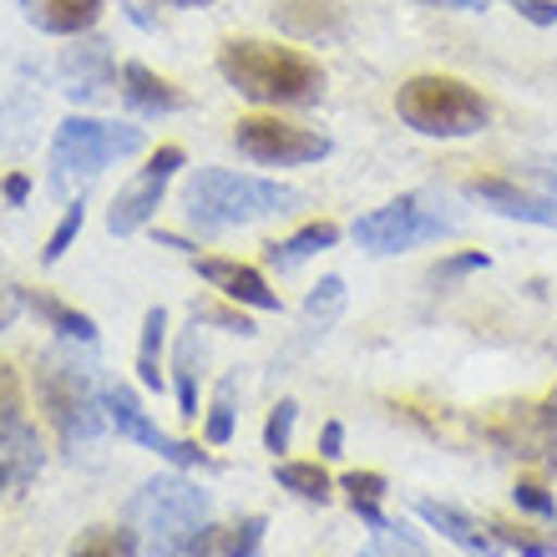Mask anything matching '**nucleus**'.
<instances>
[{"mask_svg": "<svg viewBox=\"0 0 557 557\" xmlns=\"http://www.w3.org/2000/svg\"><path fill=\"white\" fill-rule=\"evenodd\" d=\"M91 345H76V339H57L36 355V400H41L46 421L57 431L61 451L76 446H91V441L107 431V385L97 381V360H91Z\"/></svg>", "mask_w": 557, "mask_h": 557, "instance_id": "1", "label": "nucleus"}, {"mask_svg": "<svg viewBox=\"0 0 557 557\" xmlns=\"http://www.w3.org/2000/svg\"><path fill=\"white\" fill-rule=\"evenodd\" d=\"M219 76L259 107H314L324 97V66L299 46L234 36L219 51Z\"/></svg>", "mask_w": 557, "mask_h": 557, "instance_id": "2", "label": "nucleus"}, {"mask_svg": "<svg viewBox=\"0 0 557 557\" xmlns=\"http://www.w3.org/2000/svg\"><path fill=\"white\" fill-rule=\"evenodd\" d=\"M188 203V223L198 234H228L244 223H259L269 213H289L305 203V193L274 177H253V173H234V168H198L183 188Z\"/></svg>", "mask_w": 557, "mask_h": 557, "instance_id": "3", "label": "nucleus"}, {"mask_svg": "<svg viewBox=\"0 0 557 557\" xmlns=\"http://www.w3.org/2000/svg\"><path fill=\"white\" fill-rule=\"evenodd\" d=\"M127 517H133L147 557H188L193 537L213 517V497L198 482H183V476H152V482L137 486Z\"/></svg>", "mask_w": 557, "mask_h": 557, "instance_id": "4", "label": "nucleus"}, {"mask_svg": "<svg viewBox=\"0 0 557 557\" xmlns=\"http://www.w3.org/2000/svg\"><path fill=\"white\" fill-rule=\"evenodd\" d=\"M396 117L421 137H441V143H456V137H476L492 122V107L482 102V91L467 87L461 76H411L400 82L396 91Z\"/></svg>", "mask_w": 557, "mask_h": 557, "instance_id": "5", "label": "nucleus"}, {"mask_svg": "<svg viewBox=\"0 0 557 557\" xmlns=\"http://www.w3.org/2000/svg\"><path fill=\"white\" fill-rule=\"evenodd\" d=\"M143 147H147V137L133 122H102V117L72 112V117L57 127V137H51V183H57V188L91 183L102 168H112V162H122V158H137Z\"/></svg>", "mask_w": 557, "mask_h": 557, "instance_id": "6", "label": "nucleus"}, {"mask_svg": "<svg viewBox=\"0 0 557 557\" xmlns=\"http://www.w3.org/2000/svg\"><path fill=\"white\" fill-rule=\"evenodd\" d=\"M461 228V213H446L436 193H400L391 203L370 208L355 219V244L366 253H411L421 244H436V238H451Z\"/></svg>", "mask_w": 557, "mask_h": 557, "instance_id": "7", "label": "nucleus"}, {"mask_svg": "<svg viewBox=\"0 0 557 557\" xmlns=\"http://www.w3.org/2000/svg\"><path fill=\"white\" fill-rule=\"evenodd\" d=\"M234 147L238 158L259 162V168H305V162H324L335 152V143L314 127L284 117H238L234 122Z\"/></svg>", "mask_w": 557, "mask_h": 557, "instance_id": "8", "label": "nucleus"}, {"mask_svg": "<svg viewBox=\"0 0 557 557\" xmlns=\"http://www.w3.org/2000/svg\"><path fill=\"white\" fill-rule=\"evenodd\" d=\"M41 436L26 416V396H21V375L15 366L0 360V467L11 476V486H30L41 476Z\"/></svg>", "mask_w": 557, "mask_h": 557, "instance_id": "9", "label": "nucleus"}, {"mask_svg": "<svg viewBox=\"0 0 557 557\" xmlns=\"http://www.w3.org/2000/svg\"><path fill=\"white\" fill-rule=\"evenodd\" d=\"M102 400H107V425H117L122 441H137V446H147L152 456L173 461V467H213V456H208V451H198L193 441L168 436V431H162V425L143 411V400H137L133 385H122V381L107 385Z\"/></svg>", "mask_w": 557, "mask_h": 557, "instance_id": "10", "label": "nucleus"}, {"mask_svg": "<svg viewBox=\"0 0 557 557\" xmlns=\"http://www.w3.org/2000/svg\"><path fill=\"white\" fill-rule=\"evenodd\" d=\"M183 147H158L152 158H147V168L127 183V188L112 198V208H107V228L117 238H127V234H137V228H147L152 223V213L162 208V198H168V183H173V173L183 168Z\"/></svg>", "mask_w": 557, "mask_h": 557, "instance_id": "11", "label": "nucleus"}, {"mask_svg": "<svg viewBox=\"0 0 557 557\" xmlns=\"http://www.w3.org/2000/svg\"><path fill=\"white\" fill-rule=\"evenodd\" d=\"M345 299H350V289H345V278H339V274H324L320 284L309 289L305 309H299V330H294V339L274 355V366H269V381L289 375L299 360H309V355H314V345H320V339L339 324V314H345Z\"/></svg>", "mask_w": 557, "mask_h": 557, "instance_id": "12", "label": "nucleus"}, {"mask_svg": "<svg viewBox=\"0 0 557 557\" xmlns=\"http://www.w3.org/2000/svg\"><path fill=\"white\" fill-rule=\"evenodd\" d=\"M486 436L507 446L512 456H537L557 461V391L543 406H502L497 421L486 425Z\"/></svg>", "mask_w": 557, "mask_h": 557, "instance_id": "13", "label": "nucleus"}, {"mask_svg": "<svg viewBox=\"0 0 557 557\" xmlns=\"http://www.w3.org/2000/svg\"><path fill=\"white\" fill-rule=\"evenodd\" d=\"M57 82H61V91L72 97L76 107H91V102H107L112 91H117V61H112V46L107 41H76V46H66L61 51V61H57Z\"/></svg>", "mask_w": 557, "mask_h": 557, "instance_id": "14", "label": "nucleus"}, {"mask_svg": "<svg viewBox=\"0 0 557 557\" xmlns=\"http://www.w3.org/2000/svg\"><path fill=\"white\" fill-rule=\"evenodd\" d=\"M461 193L476 198L482 208H492V213H502V219L532 223V228H553L557 234V198H547V193H528L522 183H512V177L476 173V177L461 183Z\"/></svg>", "mask_w": 557, "mask_h": 557, "instance_id": "15", "label": "nucleus"}, {"mask_svg": "<svg viewBox=\"0 0 557 557\" xmlns=\"http://www.w3.org/2000/svg\"><path fill=\"white\" fill-rule=\"evenodd\" d=\"M269 21L294 41H345L350 30L345 0H274Z\"/></svg>", "mask_w": 557, "mask_h": 557, "instance_id": "16", "label": "nucleus"}, {"mask_svg": "<svg viewBox=\"0 0 557 557\" xmlns=\"http://www.w3.org/2000/svg\"><path fill=\"white\" fill-rule=\"evenodd\" d=\"M198 278L213 284L223 299H234L244 309H259V314H278V294L269 289V278L259 269L238 264V259H198Z\"/></svg>", "mask_w": 557, "mask_h": 557, "instance_id": "17", "label": "nucleus"}, {"mask_svg": "<svg viewBox=\"0 0 557 557\" xmlns=\"http://www.w3.org/2000/svg\"><path fill=\"white\" fill-rule=\"evenodd\" d=\"M117 91L137 117H173V112H188V91L177 87V82H168V76H158L152 66H143V61H127V66H122Z\"/></svg>", "mask_w": 557, "mask_h": 557, "instance_id": "18", "label": "nucleus"}, {"mask_svg": "<svg viewBox=\"0 0 557 557\" xmlns=\"http://www.w3.org/2000/svg\"><path fill=\"white\" fill-rule=\"evenodd\" d=\"M416 517H421L425 528H436L446 543H456L461 553H471V557H497L502 553V543L492 537V528H486V522H476V517H467L461 507H451V502L421 497V502H416Z\"/></svg>", "mask_w": 557, "mask_h": 557, "instance_id": "19", "label": "nucleus"}, {"mask_svg": "<svg viewBox=\"0 0 557 557\" xmlns=\"http://www.w3.org/2000/svg\"><path fill=\"white\" fill-rule=\"evenodd\" d=\"M26 26L46 30V36H87L102 21L107 0H15Z\"/></svg>", "mask_w": 557, "mask_h": 557, "instance_id": "20", "label": "nucleus"}, {"mask_svg": "<svg viewBox=\"0 0 557 557\" xmlns=\"http://www.w3.org/2000/svg\"><path fill=\"white\" fill-rule=\"evenodd\" d=\"M264 517H238V522H228V528H213L208 522L198 537H193L188 557H259V547H264Z\"/></svg>", "mask_w": 557, "mask_h": 557, "instance_id": "21", "label": "nucleus"}, {"mask_svg": "<svg viewBox=\"0 0 557 557\" xmlns=\"http://www.w3.org/2000/svg\"><path fill=\"white\" fill-rule=\"evenodd\" d=\"M335 244H339V228H335V223H305L299 234L269 244L264 259H269V269H274V274H294V269H305L314 253L335 249Z\"/></svg>", "mask_w": 557, "mask_h": 557, "instance_id": "22", "label": "nucleus"}, {"mask_svg": "<svg viewBox=\"0 0 557 557\" xmlns=\"http://www.w3.org/2000/svg\"><path fill=\"white\" fill-rule=\"evenodd\" d=\"M198 366H203V335H198V320H193V330L173 350V391L183 421H198Z\"/></svg>", "mask_w": 557, "mask_h": 557, "instance_id": "23", "label": "nucleus"}, {"mask_svg": "<svg viewBox=\"0 0 557 557\" xmlns=\"http://www.w3.org/2000/svg\"><path fill=\"white\" fill-rule=\"evenodd\" d=\"M21 305H26L30 314H41V320L51 324L61 339H76V345H97V320H91V314H82V309L61 305V299H51V294H21Z\"/></svg>", "mask_w": 557, "mask_h": 557, "instance_id": "24", "label": "nucleus"}, {"mask_svg": "<svg viewBox=\"0 0 557 557\" xmlns=\"http://www.w3.org/2000/svg\"><path fill=\"white\" fill-rule=\"evenodd\" d=\"M162 339H168V309L152 305L143 314V339H137V381H143V391H162Z\"/></svg>", "mask_w": 557, "mask_h": 557, "instance_id": "25", "label": "nucleus"}, {"mask_svg": "<svg viewBox=\"0 0 557 557\" xmlns=\"http://www.w3.org/2000/svg\"><path fill=\"white\" fill-rule=\"evenodd\" d=\"M36 117H41V102L30 91H11V102L0 107V147L5 152H26L36 143Z\"/></svg>", "mask_w": 557, "mask_h": 557, "instance_id": "26", "label": "nucleus"}, {"mask_svg": "<svg viewBox=\"0 0 557 557\" xmlns=\"http://www.w3.org/2000/svg\"><path fill=\"white\" fill-rule=\"evenodd\" d=\"M345 492H350V507H355V517H360V522H366V528H381V522H391V517H385V476L381 471H350V476H345Z\"/></svg>", "mask_w": 557, "mask_h": 557, "instance_id": "27", "label": "nucleus"}, {"mask_svg": "<svg viewBox=\"0 0 557 557\" xmlns=\"http://www.w3.org/2000/svg\"><path fill=\"white\" fill-rule=\"evenodd\" d=\"M274 482L305 502H330V476L320 461H274Z\"/></svg>", "mask_w": 557, "mask_h": 557, "instance_id": "28", "label": "nucleus"}, {"mask_svg": "<svg viewBox=\"0 0 557 557\" xmlns=\"http://www.w3.org/2000/svg\"><path fill=\"white\" fill-rule=\"evenodd\" d=\"M72 557H137V532L133 528H87L76 537Z\"/></svg>", "mask_w": 557, "mask_h": 557, "instance_id": "29", "label": "nucleus"}, {"mask_svg": "<svg viewBox=\"0 0 557 557\" xmlns=\"http://www.w3.org/2000/svg\"><path fill=\"white\" fill-rule=\"evenodd\" d=\"M360 557H425V543L400 522H381V528H370V543L360 547Z\"/></svg>", "mask_w": 557, "mask_h": 557, "instance_id": "30", "label": "nucleus"}, {"mask_svg": "<svg viewBox=\"0 0 557 557\" xmlns=\"http://www.w3.org/2000/svg\"><path fill=\"white\" fill-rule=\"evenodd\" d=\"M82 223H87V203H82V193H76L72 203L61 208V223L51 228V238H46V249H41V264H46V269L66 259V249H72L76 234H82Z\"/></svg>", "mask_w": 557, "mask_h": 557, "instance_id": "31", "label": "nucleus"}, {"mask_svg": "<svg viewBox=\"0 0 557 557\" xmlns=\"http://www.w3.org/2000/svg\"><path fill=\"white\" fill-rule=\"evenodd\" d=\"M234 396H238V381L234 375H228V381H219V391H213V406H208V441H213V446H228V441H234Z\"/></svg>", "mask_w": 557, "mask_h": 557, "instance_id": "32", "label": "nucleus"}, {"mask_svg": "<svg viewBox=\"0 0 557 557\" xmlns=\"http://www.w3.org/2000/svg\"><path fill=\"white\" fill-rule=\"evenodd\" d=\"M486 528H492V537H497L502 547H512V553H522V557H557V537H537V532L512 528V522H486Z\"/></svg>", "mask_w": 557, "mask_h": 557, "instance_id": "33", "label": "nucleus"}, {"mask_svg": "<svg viewBox=\"0 0 557 557\" xmlns=\"http://www.w3.org/2000/svg\"><path fill=\"white\" fill-rule=\"evenodd\" d=\"M294 416H299V406L294 400H278L274 411H269L264 421V451H289V436H294Z\"/></svg>", "mask_w": 557, "mask_h": 557, "instance_id": "34", "label": "nucleus"}, {"mask_svg": "<svg viewBox=\"0 0 557 557\" xmlns=\"http://www.w3.org/2000/svg\"><path fill=\"white\" fill-rule=\"evenodd\" d=\"M512 502H517V507H522V512L543 517V522H553V517H557V502H553V492H547L543 482H532V476H522V482L512 486Z\"/></svg>", "mask_w": 557, "mask_h": 557, "instance_id": "35", "label": "nucleus"}, {"mask_svg": "<svg viewBox=\"0 0 557 557\" xmlns=\"http://www.w3.org/2000/svg\"><path fill=\"white\" fill-rule=\"evenodd\" d=\"M492 259H486L482 249H471V253H451V259H441L436 269H431V284H456V278H467L476 274V269H486Z\"/></svg>", "mask_w": 557, "mask_h": 557, "instance_id": "36", "label": "nucleus"}, {"mask_svg": "<svg viewBox=\"0 0 557 557\" xmlns=\"http://www.w3.org/2000/svg\"><path fill=\"white\" fill-rule=\"evenodd\" d=\"M193 320L198 324H223V330H234V335H253V320L249 314H238V309L208 305V309H193Z\"/></svg>", "mask_w": 557, "mask_h": 557, "instance_id": "37", "label": "nucleus"}, {"mask_svg": "<svg viewBox=\"0 0 557 557\" xmlns=\"http://www.w3.org/2000/svg\"><path fill=\"white\" fill-rule=\"evenodd\" d=\"M15 314H21V289L5 284V274H0V330H11Z\"/></svg>", "mask_w": 557, "mask_h": 557, "instance_id": "38", "label": "nucleus"}, {"mask_svg": "<svg viewBox=\"0 0 557 557\" xmlns=\"http://www.w3.org/2000/svg\"><path fill=\"white\" fill-rule=\"evenodd\" d=\"M528 173L547 188V198H557V158H532V162H528Z\"/></svg>", "mask_w": 557, "mask_h": 557, "instance_id": "39", "label": "nucleus"}, {"mask_svg": "<svg viewBox=\"0 0 557 557\" xmlns=\"http://www.w3.org/2000/svg\"><path fill=\"white\" fill-rule=\"evenodd\" d=\"M345 451V425L339 421H324V431H320V456L330 461V456H339Z\"/></svg>", "mask_w": 557, "mask_h": 557, "instance_id": "40", "label": "nucleus"}, {"mask_svg": "<svg viewBox=\"0 0 557 557\" xmlns=\"http://www.w3.org/2000/svg\"><path fill=\"white\" fill-rule=\"evenodd\" d=\"M0 193H5V203H11V208H21L30 198V177L26 173H11L5 183H0Z\"/></svg>", "mask_w": 557, "mask_h": 557, "instance_id": "41", "label": "nucleus"}, {"mask_svg": "<svg viewBox=\"0 0 557 557\" xmlns=\"http://www.w3.org/2000/svg\"><path fill=\"white\" fill-rule=\"evenodd\" d=\"M416 5H431V11H482V0H416Z\"/></svg>", "mask_w": 557, "mask_h": 557, "instance_id": "42", "label": "nucleus"}, {"mask_svg": "<svg viewBox=\"0 0 557 557\" xmlns=\"http://www.w3.org/2000/svg\"><path fill=\"white\" fill-rule=\"evenodd\" d=\"M158 5H173V11H203L213 0H158Z\"/></svg>", "mask_w": 557, "mask_h": 557, "instance_id": "43", "label": "nucleus"}, {"mask_svg": "<svg viewBox=\"0 0 557 557\" xmlns=\"http://www.w3.org/2000/svg\"><path fill=\"white\" fill-rule=\"evenodd\" d=\"M158 244H168V249H177V253H193V244L188 238H177V234H158Z\"/></svg>", "mask_w": 557, "mask_h": 557, "instance_id": "44", "label": "nucleus"}, {"mask_svg": "<svg viewBox=\"0 0 557 557\" xmlns=\"http://www.w3.org/2000/svg\"><path fill=\"white\" fill-rule=\"evenodd\" d=\"M5 486H11V476H5V467H0V492H5Z\"/></svg>", "mask_w": 557, "mask_h": 557, "instance_id": "45", "label": "nucleus"}]
</instances>
